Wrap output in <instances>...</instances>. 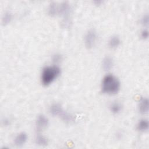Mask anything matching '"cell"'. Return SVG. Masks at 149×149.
<instances>
[{
    "instance_id": "5",
    "label": "cell",
    "mask_w": 149,
    "mask_h": 149,
    "mask_svg": "<svg viewBox=\"0 0 149 149\" xmlns=\"http://www.w3.org/2000/svg\"><path fill=\"white\" fill-rule=\"evenodd\" d=\"M139 110L142 114L147 113L149 109V102L147 98L143 97L140 99L139 102Z\"/></svg>"
},
{
    "instance_id": "11",
    "label": "cell",
    "mask_w": 149,
    "mask_h": 149,
    "mask_svg": "<svg viewBox=\"0 0 149 149\" xmlns=\"http://www.w3.org/2000/svg\"><path fill=\"white\" fill-rule=\"evenodd\" d=\"M149 127V123L147 119L140 120L137 125V129L140 132H145L148 130Z\"/></svg>"
},
{
    "instance_id": "19",
    "label": "cell",
    "mask_w": 149,
    "mask_h": 149,
    "mask_svg": "<svg viewBox=\"0 0 149 149\" xmlns=\"http://www.w3.org/2000/svg\"><path fill=\"white\" fill-rule=\"evenodd\" d=\"M141 37L143 39H146L148 37V31L147 29L143 30L141 33Z\"/></svg>"
},
{
    "instance_id": "3",
    "label": "cell",
    "mask_w": 149,
    "mask_h": 149,
    "mask_svg": "<svg viewBox=\"0 0 149 149\" xmlns=\"http://www.w3.org/2000/svg\"><path fill=\"white\" fill-rule=\"evenodd\" d=\"M97 33L94 30H90L86 33L84 37V42L87 48H92L97 40Z\"/></svg>"
},
{
    "instance_id": "8",
    "label": "cell",
    "mask_w": 149,
    "mask_h": 149,
    "mask_svg": "<svg viewBox=\"0 0 149 149\" xmlns=\"http://www.w3.org/2000/svg\"><path fill=\"white\" fill-rule=\"evenodd\" d=\"M113 65V61L111 57L107 56L103 59L102 62V66L104 70L108 71L110 70L112 68Z\"/></svg>"
},
{
    "instance_id": "1",
    "label": "cell",
    "mask_w": 149,
    "mask_h": 149,
    "mask_svg": "<svg viewBox=\"0 0 149 149\" xmlns=\"http://www.w3.org/2000/svg\"><path fill=\"white\" fill-rule=\"evenodd\" d=\"M119 80L115 76L109 74L104 76L101 84L102 91L107 94H116L120 89Z\"/></svg>"
},
{
    "instance_id": "13",
    "label": "cell",
    "mask_w": 149,
    "mask_h": 149,
    "mask_svg": "<svg viewBox=\"0 0 149 149\" xmlns=\"http://www.w3.org/2000/svg\"><path fill=\"white\" fill-rule=\"evenodd\" d=\"M58 6L55 2H51L48 7V13L51 16H54L58 13Z\"/></svg>"
},
{
    "instance_id": "9",
    "label": "cell",
    "mask_w": 149,
    "mask_h": 149,
    "mask_svg": "<svg viewBox=\"0 0 149 149\" xmlns=\"http://www.w3.org/2000/svg\"><path fill=\"white\" fill-rule=\"evenodd\" d=\"M63 109L59 104H54L49 107V112L53 116H59Z\"/></svg>"
},
{
    "instance_id": "17",
    "label": "cell",
    "mask_w": 149,
    "mask_h": 149,
    "mask_svg": "<svg viewBox=\"0 0 149 149\" xmlns=\"http://www.w3.org/2000/svg\"><path fill=\"white\" fill-rule=\"evenodd\" d=\"M141 23L144 25V26H147L148 24V22H149V17H148V15L147 14L144 15L141 20Z\"/></svg>"
},
{
    "instance_id": "15",
    "label": "cell",
    "mask_w": 149,
    "mask_h": 149,
    "mask_svg": "<svg viewBox=\"0 0 149 149\" xmlns=\"http://www.w3.org/2000/svg\"><path fill=\"white\" fill-rule=\"evenodd\" d=\"M122 109V105L119 102H113L110 105V111L112 113H118Z\"/></svg>"
},
{
    "instance_id": "16",
    "label": "cell",
    "mask_w": 149,
    "mask_h": 149,
    "mask_svg": "<svg viewBox=\"0 0 149 149\" xmlns=\"http://www.w3.org/2000/svg\"><path fill=\"white\" fill-rule=\"evenodd\" d=\"M12 19V15L10 12H6L2 17V23L3 24H7L9 23Z\"/></svg>"
},
{
    "instance_id": "12",
    "label": "cell",
    "mask_w": 149,
    "mask_h": 149,
    "mask_svg": "<svg viewBox=\"0 0 149 149\" xmlns=\"http://www.w3.org/2000/svg\"><path fill=\"white\" fill-rule=\"evenodd\" d=\"M120 44V40L117 36L111 37L108 41V45L111 48H115L118 47Z\"/></svg>"
},
{
    "instance_id": "18",
    "label": "cell",
    "mask_w": 149,
    "mask_h": 149,
    "mask_svg": "<svg viewBox=\"0 0 149 149\" xmlns=\"http://www.w3.org/2000/svg\"><path fill=\"white\" fill-rule=\"evenodd\" d=\"M52 60L55 62H59L61 60V55L58 54H56L53 55L52 56Z\"/></svg>"
},
{
    "instance_id": "7",
    "label": "cell",
    "mask_w": 149,
    "mask_h": 149,
    "mask_svg": "<svg viewBox=\"0 0 149 149\" xmlns=\"http://www.w3.org/2000/svg\"><path fill=\"white\" fill-rule=\"evenodd\" d=\"M27 139V134L24 132H22L18 134L15 139V144L17 146H21L23 145Z\"/></svg>"
},
{
    "instance_id": "10",
    "label": "cell",
    "mask_w": 149,
    "mask_h": 149,
    "mask_svg": "<svg viewBox=\"0 0 149 149\" xmlns=\"http://www.w3.org/2000/svg\"><path fill=\"white\" fill-rule=\"evenodd\" d=\"M59 116L64 122H65L66 123H71L74 120L73 116L72 114L65 111L64 110L61 113V114L59 115Z\"/></svg>"
},
{
    "instance_id": "4",
    "label": "cell",
    "mask_w": 149,
    "mask_h": 149,
    "mask_svg": "<svg viewBox=\"0 0 149 149\" xmlns=\"http://www.w3.org/2000/svg\"><path fill=\"white\" fill-rule=\"evenodd\" d=\"M48 125V119L44 115H40L36 120V127L37 130H41L45 127Z\"/></svg>"
},
{
    "instance_id": "6",
    "label": "cell",
    "mask_w": 149,
    "mask_h": 149,
    "mask_svg": "<svg viewBox=\"0 0 149 149\" xmlns=\"http://www.w3.org/2000/svg\"><path fill=\"white\" fill-rule=\"evenodd\" d=\"M70 11L69 4L66 2H62L58 8V13L63 16L65 18L69 15Z\"/></svg>"
},
{
    "instance_id": "2",
    "label": "cell",
    "mask_w": 149,
    "mask_h": 149,
    "mask_svg": "<svg viewBox=\"0 0 149 149\" xmlns=\"http://www.w3.org/2000/svg\"><path fill=\"white\" fill-rule=\"evenodd\" d=\"M61 69L56 66H48L43 68L41 73V82L45 86L52 83L60 74Z\"/></svg>"
},
{
    "instance_id": "14",
    "label": "cell",
    "mask_w": 149,
    "mask_h": 149,
    "mask_svg": "<svg viewBox=\"0 0 149 149\" xmlns=\"http://www.w3.org/2000/svg\"><path fill=\"white\" fill-rule=\"evenodd\" d=\"M36 143L39 146H45L48 144V140L44 136L41 134H38L36 137Z\"/></svg>"
}]
</instances>
